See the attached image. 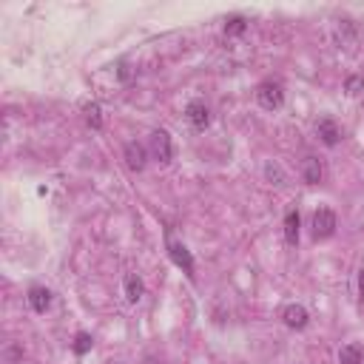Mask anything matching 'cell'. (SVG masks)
Returning a JSON list of instances; mask_svg holds the SVG:
<instances>
[{"mask_svg":"<svg viewBox=\"0 0 364 364\" xmlns=\"http://www.w3.org/2000/svg\"><path fill=\"white\" fill-rule=\"evenodd\" d=\"M256 103L265 111H279L285 106V86H282V80H274V77L262 80L256 86Z\"/></svg>","mask_w":364,"mask_h":364,"instance_id":"cell-1","label":"cell"},{"mask_svg":"<svg viewBox=\"0 0 364 364\" xmlns=\"http://www.w3.org/2000/svg\"><path fill=\"white\" fill-rule=\"evenodd\" d=\"M336 228H338V216H336V211H330V208H319V211H313L310 233H313V239H316V242L330 239V236L336 233Z\"/></svg>","mask_w":364,"mask_h":364,"instance_id":"cell-2","label":"cell"},{"mask_svg":"<svg viewBox=\"0 0 364 364\" xmlns=\"http://www.w3.org/2000/svg\"><path fill=\"white\" fill-rule=\"evenodd\" d=\"M165 248H168V256H171V262L177 265V268H182L188 274V279H197V274H193V256H191V251L182 245V242L171 239V228L165 231Z\"/></svg>","mask_w":364,"mask_h":364,"instance_id":"cell-3","label":"cell"},{"mask_svg":"<svg viewBox=\"0 0 364 364\" xmlns=\"http://www.w3.org/2000/svg\"><path fill=\"white\" fill-rule=\"evenodd\" d=\"M149 149H151V154H154V160L160 165H171V160H174V142H171V134H168L165 128L151 131Z\"/></svg>","mask_w":364,"mask_h":364,"instance_id":"cell-4","label":"cell"},{"mask_svg":"<svg viewBox=\"0 0 364 364\" xmlns=\"http://www.w3.org/2000/svg\"><path fill=\"white\" fill-rule=\"evenodd\" d=\"M282 322H285V327H290V330H305L307 325H310V313H307V307L305 305H285V310H282Z\"/></svg>","mask_w":364,"mask_h":364,"instance_id":"cell-5","label":"cell"},{"mask_svg":"<svg viewBox=\"0 0 364 364\" xmlns=\"http://www.w3.org/2000/svg\"><path fill=\"white\" fill-rule=\"evenodd\" d=\"M185 117H188V123L197 131H205L211 126V108L205 106V100H191L185 106Z\"/></svg>","mask_w":364,"mask_h":364,"instance_id":"cell-6","label":"cell"},{"mask_svg":"<svg viewBox=\"0 0 364 364\" xmlns=\"http://www.w3.org/2000/svg\"><path fill=\"white\" fill-rule=\"evenodd\" d=\"M123 160H126V165L131 168V171L140 174L145 168V162H149V149H145L142 142L131 140V142H126V149H123Z\"/></svg>","mask_w":364,"mask_h":364,"instance_id":"cell-7","label":"cell"},{"mask_svg":"<svg viewBox=\"0 0 364 364\" xmlns=\"http://www.w3.org/2000/svg\"><path fill=\"white\" fill-rule=\"evenodd\" d=\"M316 137L327 145V149H336V145L342 142V126H338L333 117H322L316 123Z\"/></svg>","mask_w":364,"mask_h":364,"instance_id":"cell-8","label":"cell"},{"mask_svg":"<svg viewBox=\"0 0 364 364\" xmlns=\"http://www.w3.org/2000/svg\"><path fill=\"white\" fill-rule=\"evenodd\" d=\"M299 233H302L299 208H287V213H285V242L290 248H299Z\"/></svg>","mask_w":364,"mask_h":364,"instance_id":"cell-9","label":"cell"},{"mask_svg":"<svg viewBox=\"0 0 364 364\" xmlns=\"http://www.w3.org/2000/svg\"><path fill=\"white\" fill-rule=\"evenodd\" d=\"M302 180L307 185H319L325 180V162L319 157H305V162H302Z\"/></svg>","mask_w":364,"mask_h":364,"instance_id":"cell-10","label":"cell"},{"mask_svg":"<svg viewBox=\"0 0 364 364\" xmlns=\"http://www.w3.org/2000/svg\"><path fill=\"white\" fill-rule=\"evenodd\" d=\"M29 307H32L35 313H46L48 307H52V290L43 287V285L29 287Z\"/></svg>","mask_w":364,"mask_h":364,"instance_id":"cell-11","label":"cell"},{"mask_svg":"<svg viewBox=\"0 0 364 364\" xmlns=\"http://www.w3.org/2000/svg\"><path fill=\"white\" fill-rule=\"evenodd\" d=\"M338 364H364V347L350 342L338 350Z\"/></svg>","mask_w":364,"mask_h":364,"instance_id":"cell-12","label":"cell"},{"mask_svg":"<svg viewBox=\"0 0 364 364\" xmlns=\"http://www.w3.org/2000/svg\"><path fill=\"white\" fill-rule=\"evenodd\" d=\"M142 296H145V285H142V279H140L137 274H128V276H126V299H128L131 305H137Z\"/></svg>","mask_w":364,"mask_h":364,"instance_id":"cell-13","label":"cell"},{"mask_svg":"<svg viewBox=\"0 0 364 364\" xmlns=\"http://www.w3.org/2000/svg\"><path fill=\"white\" fill-rule=\"evenodd\" d=\"M83 114H86L88 128H94V131L103 128V108H100V103H86L83 106Z\"/></svg>","mask_w":364,"mask_h":364,"instance_id":"cell-14","label":"cell"},{"mask_svg":"<svg viewBox=\"0 0 364 364\" xmlns=\"http://www.w3.org/2000/svg\"><path fill=\"white\" fill-rule=\"evenodd\" d=\"M248 32V20L242 17V15H231L225 20V35L228 37H239V35H245Z\"/></svg>","mask_w":364,"mask_h":364,"instance_id":"cell-15","label":"cell"},{"mask_svg":"<svg viewBox=\"0 0 364 364\" xmlns=\"http://www.w3.org/2000/svg\"><path fill=\"white\" fill-rule=\"evenodd\" d=\"M91 345H94V338H91V333L80 330V333L75 336V342H71V350H75L77 356H86V353L91 350Z\"/></svg>","mask_w":364,"mask_h":364,"instance_id":"cell-16","label":"cell"},{"mask_svg":"<svg viewBox=\"0 0 364 364\" xmlns=\"http://www.w3.org/2000/svg\"><path fill=\"white\" fill-rule=\"evenodd\" d=\"M265 180L274 182V185H285L287 182V177H285L279 162H268V165H265Z\"/></svg>","mask_w":364,"mask_h":364,"instance_id":"cell-17","label":"cell"},{"mask_svg":"<svg viewBox=\"0 0 364 364\" xmlns=\"http://www.w3.org/2000/svg\"><path fill=\"white\" fill-rule=\"evenodd\" d=\"M345 91H347L350 97H358V94L364 91V77H358V75H350V77L345 80Z\"/></svg>","mask_w":364,"mask_h":364,"instance_id":"cell-18","label":"cell"},{"mask_svg":"<svg viewBox=\"0 0 364 364\" xmlns=\"http://www.w3.org/2000/svg\"><path fill=\"white\" fill-rule=\"evenodd\" d=\"M358 299H361V305H364V268L358 271Z\"/></svg>","mask_w":364,"mask_h":364,"instance_id":"cell-19","label":"cell"},{"mask_svg":"<svg viewBox=\"0 0 364 364\" xmlns=\"http://www.w3.org/2000/svg\"><path fill=\"white\" fill-rule=\"evenodd\" d=\"M131 77V71H128V66L123 63V66H119V80H128Z\"/></svg>","mask_w":364,"mask_h":364,"instance_id":"cell-20","label":"cell"},{"mask_svg":"<svg viewBox=\"0 0 364 364\" xmlns=\"http://www.w3.org/2000/svg\"><path fill=\"white\" fill-rule=\"evenodd\" d=\"M20 356H23V350H20V347H9V358H12V361H17Z\"/></svg>","mask_w":364,"mask_h":364,"instance_id":"cell-21","label":"cell"},{"mask_svg":"<svg viewBox=\"0 0 364 364\" xmlns=\"http://www.w3.org/2000/svg\"><path fill=\"white\" fill-rule=\"evenodd\" d=\"M108 364H123V361H108Z\"/></svg>","mask_w":364,"mask_h":364,"instance_id":"cell-22","label":"cell"}]
</instances>
